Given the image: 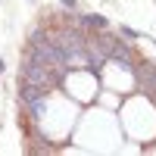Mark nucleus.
Masks as SVG:
<instances>
[{"label":"nucleus","mask_w":156,"mask_h":156,"mask_svg":"<svg viewBox=\"0 0 156 156\" xmlns=\"http://www.w3.org/2000/svg\"><path fill=\"white\" fill-rule=\"evenodd\" d=\"M81 25H84V28H97V31H103L109 22L103 19V16H97V12H87V16H81Z\"/></svg>","instance_id":"nucleus-1"},{"label":"nucleus","mask_w":156,"mask_h":156,"mask_svg":"<svg viewBox=\"0 0 156 156\" xmlns=\"http://www.w3.org/2000/svg\"><path fill=\"white\" fill-rule=\"evenodd\" d=\"M153 100H156V90H153Z\"/></svg>","instance_id":"nucleus-3"},{"label":"nucleus","mask_w":156,"mask_h":156,"mask_svg":"<svg viewBox=\"0 0 156 156\" xmlns=\"http://www.w3.org/2000/svg\"><path fill=\"white\" fill-rule=\"evenodd\" d=\"M62 6H66V9H75V0H62Z\"/></svg>","instance_id":"nucleus-2"}]
</instances>
